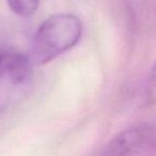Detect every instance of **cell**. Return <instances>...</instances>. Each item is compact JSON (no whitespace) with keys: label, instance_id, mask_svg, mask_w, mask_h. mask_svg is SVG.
I'll list each match as a JSON object with an SVG mask.
<instances>
[{"label":"cell","instance_id":"1","mask_svg":"<svg viewBox=\"0 0 156 156\" xmlns=\"http://www.w3.org/2000/svg\"><path fill=\"white\" fill-rule=\"evenodd\" d=\"M83 35L79 17L71 13H58L47 17L35 31L28 58L33 65H43L73 48Z\"/></svg>","mask_w":156,"mask_h":156},{"label":"cell","instance_id":"2","mask_svg":"<svg viewBox=\"0 0 156 156\" xmlns=\"http://www.w3.org/2000/svg\"><path fill=\"white\" fill-rule=\"evenodd\" d=\"M32 66L28 55L0 47V112L12 106L28 89Z\"/></svg>","mask_w":156,"mask_h":156},{"label":"cell","instance_id":"4","mask_svg":"<svg viewBox=\"0 0 156 156\" xmlns=\"http://www.w3.org/2000/svg\"><path fill=\"white\" fill-rule=\"evenodd\" d=\"M10 9L22 17H30L37 12L40 0H7Z\"/></svg>","mask_w":156,"mask_h":156},{"label":"cell","instance_id":"3","mask_svg":"<svg viewBox=\"0 0 156 156\" xmlns=\"http://www.w3.org/2000/svg\"><path fill=\"white\" fill-rule=\"evenodd\" d=\"M156 149V125L143 124L115 135L105 144L104 155H135Z\"/></svg>","mask_w":156,"mask_h":156},{"label":"cell","instance_id":"5","mask_svg":"<svg viewBox=\"0 0 156 156\" xmlns=\"http://www.w3.org/2000/svg\"><path fill=\"white\" fill-rule=\"evenodd\" d=\"M147 104H156V63L151 69L147 83Z\"/></svg>","mask_w":156,"mask_h":156}]
</instances>
